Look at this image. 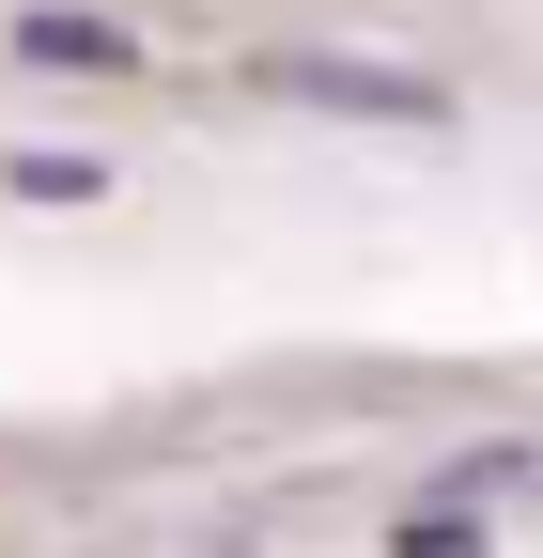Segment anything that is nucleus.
I'll list each match as a JSON object with an SVG mask.
<instances>
[{
    "instance_id": "f03ea898",
    "label": "nucleus",
    "mask_w": 543,
    "mask_h": 558,
    "mask_svg": "<svg viewBox=\"0 0 543 558\" xmlns=\"http://www.w3.org/2000/svg\"><path fill=\"white\" fill-rule=\"evenodd\" d=\"M32 62H124V32H94V16H32Z\"/></svg>"
},
{
    "instance_id": "f257e3e1",
    "label": "nucleus",
    "mask_w": 543,
    "mask_h": 558,
    "mask_svg": "<svg viewBox=\"0 0 543 558\" xmlns=\"http://www.w3.org/2000/svg\"><path fill=\"white\" fill-rule=\"evenodd\" d=\"M280 94L358 109V124H450V94H435V78H403V62H280Z\"/></svg>"
}]
</instances>
